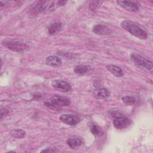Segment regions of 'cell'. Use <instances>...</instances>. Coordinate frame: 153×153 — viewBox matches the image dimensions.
Segmentation results:
<instances>
[{
  "label": "cell",
  "mask_w": 153,
  "mask_h": 153,
  "mask_svg": "<svg viewBox=\"0 0 153 153\" xmlns=\"http://www.w3.org/2000/svg\"><path fill=\"white\" fill-rule=\"evenodd\" d=\"M93 96L97 99H105L109 96V92L106 88H99L94 90Z\"/></svg>",
  "instance_id": "4fadbf2b"
},
{
  "label": "cell",
  "mask_w": 153,
  "mask_h": 153,
  "mask_svg": "<svg viewBox=\"0 0 153 153\" xmlns=\"http://www.w3.org/2000/svg\"><path fill=\"white\" fill-rule=\"evenodd\" d=\"M51 85L56 90L63 93H67L72 90L71 84L63 80H53L51 82Z\"/></svg>",
  "instance_id": "8992f818"
},
{
  "label": "cell",
  "mask_w": 153,
  "mask_h": 153,
  "mask_svg": "<svg viewBox=\"0 0 153 153\" xmlns=\"http://www.w3.org/2000/svg\"><path fill=\"white\" fill-rule=\"evenodd\" d=\"M54 2L45 1H38L32 10L30 14L33 17H34L40 12H42L48 10H51L54 7Z\"/></svg>",
  "instance_id": "5b68a950"
},
{
  "label": "cell",
  "mask_w": 153,
  "mask_h": 153,
  "mask_svg": "<svg viewBox=\"0 0 153 153\" xmlns=\"http://www.w3.org/2000/svg\"><path fill=\"white\" fill-rule=\"evenodd\" d=\"M41 152H56L54 150L51 149H43L41 151Z\"/></svg>",
  "instance_id": "603a6c76"
},
{
  "label": "cell",
  "mask_w": 153,
  "mask_h": 153,
  "mask_svg": "<svg viewBox=\"0 0 153 153\" xmlns=\"http://www.w3.org/2000/svg\"><path fill=\"white\" fill-rule=\"evenodd\" d=\"M113 124L114 126L116 128L121 130L127 128L130 124V121L128 118L124 116H121L115 118L113 121Z\"/></svg>",
  "instance_id": "ba28073f"
},
{
  "label": "cell",
  "mask_w": 153,
  "mask_h": 153,
  "mask_svg": "<svg viewBox=\"0 0 153 153\" xmlns=\"http://www.w3.org/2000/svg\"><path fill=\"white\" fill-rule=\"evenodd\" d=\"M1 119L2 118L3 116H5V115H7L9 113L8 109H7L6 108H1Z\"/></svg>",
  "instance_id": "7402d4cb"
},
{
  "label": "cell",
  "mask_w": 153,
  "mask_h": 153,
  "mask_svg": "<svg viewBox=\"0 0 153 153\" xmlns=\"http://www.w3.org/2000/svg\"><path fill=\"white\" fill-rule=\"evenodd\" d=\"M100 131H101V128L96 125L93 124L90 127V131L95 136L99 135Z\"/></svg>",
  "instance_id": "ffe728a7"
},
{
  "label": "cell",
  "mask_w": 153,
  "mask_h": 153,
  "mask_svg": "<svg viewBox=\"0 0 153 153\" xmlns=\"http://www.w3.org/2000/svg\"><path fill=\"white\" fill-rule=\"evenodd\" d=\"M10 135L14 138H23L26 135V132L22 129H14L10 132Z\"/></svg>",
  "instance_id": "ac0fdd59"
},
{
  "label": "cell",
  "mask_w": 153,
  "mask_h": 153,
  "mask_svg": "<svg viewBox=\"0 0 153 153\" xmlns=\"http://www.w3.org/2000/svg\"><path fill=\"white\" fill-rule=\"evenodd\" d=\"M2 45L7 49L17 53H24L29 50L30 46L27 43L16 39L7 38L1 41Z\"/></svg>",
  "instance_id": "7a4b0ae2"
},
{
  "label": "cell",
  "mask_w": 153,
  "mask_h": 153,
  "mask_svg": "<svg viewBox=\"0 0 153 153\" xmlns=\"http://www.w3.org/2000/svg\"><path fill=\"white\" fill-rule=\"evenodd\" d=\"M66 143L71 149H75L81 146L83 143V141L79 138L74 137L68 139L66 140Z\"/></svg>",
  "instance_id": "9a60e30c"
},
{
  "label": "cell",
  "mask_w": 153,
  "mask_h": 153,
  "mask_svg": "<svg viewBox=\"0 0 153 153\" xmlns=\"http://www.w3.org/2000/svg\"><path fill=\"white\" fill-rule=\"evenodd\" d=\"M122 101L126 105H134L138 103L139 99L138 97L133 96H126L122 97Z\"/></svg>",
  "instance_id": "2e32d148"
},
{
  "label": "cell",
  "mask_w": 153,
  "mask_h": 153,
  "mask_svg": "<svg viewBox=\"0 0 153 153\" xmlns=\"http://www.w3.org/2000/svg\"><path fill=\"white\" fill-rule=\"evenodd\" d=\"M106 69L109 71L112 75L118 78H121L123 76L124 74L122 69L117 66L113 65H109L106 66Z\"/></svg>",
  "instance_id": "5bb4252c"
},
{
  "label": "cell",
  "mask_w": 153,
  "mask_h": 153,
  "mask_svg": "<svg viewBox=\"0 0 153 153\" xmlns=\"http://www.w3.org/2000/svg\"><path fill=\"white\" fill-rule=\"evenodd\" d=\"M111 115L114 118L124 116L123 114L120 110H112L111 111Z\"/></svg>",
  "instance_id": "44dd1931"
},
{
  "label": "cell",
  "mask_w": 153,
  "mask_h": 153,
  "mask_svg": "<svg viewBox=\"0 0 153 153\" xmlns=\"http://www.w3.org/2000/svg\"><path fill=\"white\" fill-rule=\"evenodd\" d=\"M47 65L53 68H59L62 65L61 60L57 56H50L45 59Z\"/></svg>",
  "instance_id": "7c38bea8"
},
{
  "label": "cell",
  "mask_w": 153,
  "mask_h": 153,
  "mask_svg": "<svg viewBox=\"0 0 153 153\" xmlns=\"http://www.w3.org/2000/svg\"><path fill=\"white\" fill-rule=\"evenodd\" d=\"M117 2L123 8L127 11L136 12L139 10V5L134 2L127 1H117Z\"/></svg>",
  "instance_id": "9c48e42d"
},
{
  "label": "cell",
  "mask_w": 153,
  "mask_h": 153,
  "mask_svg": "<svg viewBox=\"0 0 153 153\" xmlns=\"http://www.w3.org/2000/svg\"><path fill=\"white\" fill-rule=\"evenodd\" d=\"M121 26L124 30L139 39H146L148 38V33L146 30L133 22L124 20L121 22Z\"/></svg>",
  "instance_id": "6da1fadb"
},
{
  "label": "cell",
  "mask_w": 153,
  "mask_h": 153,
  "mask_svg": "<svg viewBox=\"0 0 153 153\" xmlns=\"http://www.w3.org/2000/svg\"><path fill=\"white\" fill-rule=\"evenodd\" d=\"M130 60L136 65L144 67L151 72L152 71L153 66L152 62L146 59L141 55H139L135 53H132L130 54Z\"/></svg>",
  "instance_id": "277c9868"
},
{
  "label": "cell",
  "mask_w": 153,
  "mask_h": 153,
  "mask_svg": "<svg viewBox=\"0 0 153 153\" xmlns=\"http://www.w3.org/2000/svg\"><path fill=\"white\" fill-rule=\"evenodd\" d=\"M63 25L60 22H54L50 24L48 27V32L49 35H53L57 34L63 29Z\"/></svg>",
  "instance_id": "8fae6325"
},
{
  "label": "cell",
  "mask_w": 153,
  "mask_h": 153,
  "mask_svg": "<svg viewBox=\"0 0 153 153\" xmlns=\"http://www.w3.org/2000/svg\"><path fill=\"white\" fill-rule=\"evenodd\" d=\"M45 105L51 109H59L62 106L69 105L70 100L67 97L59 95H54L45 102Z\"/></svg>",
  "instance_id": "3957f363"
},
{
  "label": "cell",
  "mask_w": 153,
  "mask_h": 153,
  "mask_svg": "<svg viewBox=\"0 0 153 153\" xmlns=\"http://www.w3.org/2000/svg\"><path fill=\"white\" fill-rule=\"evenodd\" d=\"M103 2V1H90L89 4V8L91 9V10H94L97 9Z\"/></svg>",
  "instance_id": "d6986e66"
},
{
  "label": "cell",
  "mask_w": 153,
  "mask_h": 153,
  "mask_svg": "<svg viewBox=\"0 0 153 153\" xmlns=\"http://www.w3.org/2000/svg\"><path fill=\"white\" fill-rule=\"evenodd\" d=\"M60 120L69 126H76L80 122V118L73 114H62L59 117Z\"/></svg>",
  "instance_id": "52a82bcc"
},
{
  "label": "cell",
  "mask_w": 153,
  "mask_h": 153,
  "mask_svg": "<svg viewBox=\"0 0 153 153\" xmlns=\"http://www.w3.org/2000/svg\"><path fill=\"white\" fill-rule=\"evenodd\" d=\"M74 71L78 75H84L89 71V66L84 65H79L74 68Z\"/></svg>",
  "instance_id": "e0dca14e"
},
{
  "label": "cell",
  "mask_w": 153,
  "mask_h": 153,
  "mask_svg": "<svg viewBox=\"0 0 153 153\" xmlns=\"http://www.w3.org/2000/svg\"><path fill=\"white\" fill-rule=\"evenodd\" d=\"M93 32L99 35H109L111 33V29L105 25L97 24L94 25L92 29Z\"/></svg>",
  "instance_id": "30bf717a"
}]
</instances>
